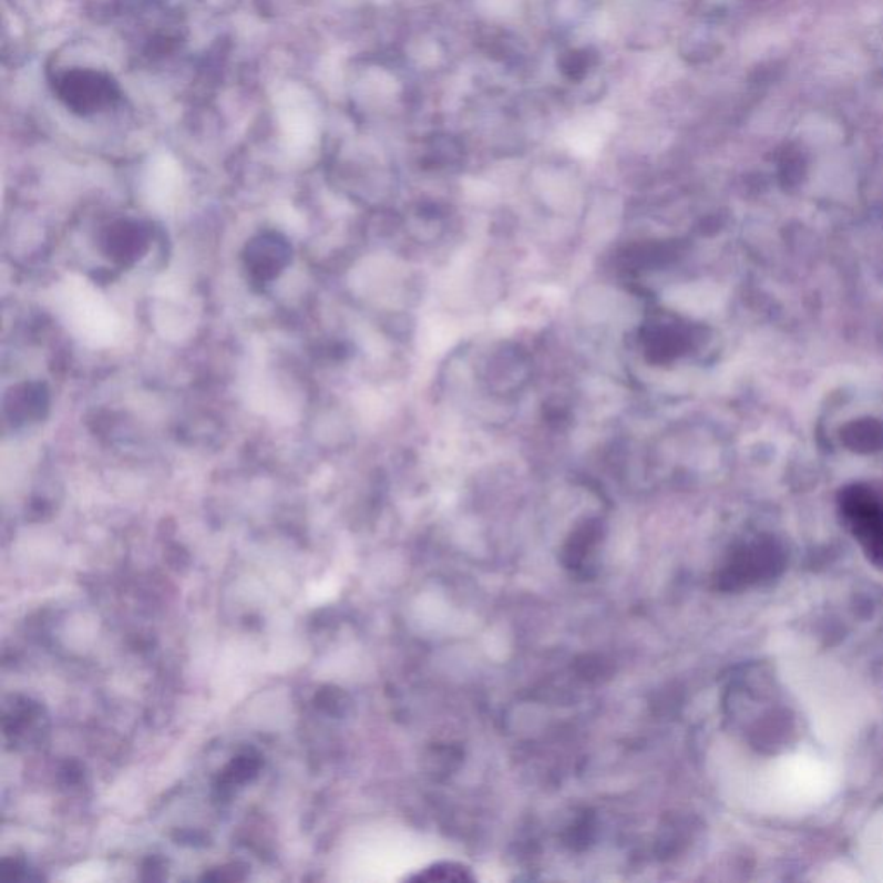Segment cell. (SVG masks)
I'll list each match as a JSON object with an SVG mask.
<instances>
[{
	"label": "cell",
	"mask_w": 883,
	"mask_h": 883,
	"mask_svg": "<svg viewBox=\"0 0 883 883\" xmlns=\"http://www.w3.org/2000/svg\"><path fill=\"white\" fill-rule=\"evenodd\" d=\"M596 0H551L547 14L557 32H572L587 20Z\"/></svg>",
	"instance_id": "obj_7"
},
{
	"label": "cell",
	"mask_w": 883,
	"mask_h": 883,
	"mask_svg": "<svg viewBox=\"0 0 883 883\" xmlns=\"http://www.w3.org/2000/svg\"><path fill=\"white\" fill-rule=\"evenodd\" d=\"M844 511L864 550L883 565V502L872 491L856 486L845 494Z\"/></svg>",
	"instance_id": "obj_1"
},
{
	"label": "cell",
	"mask_w": 883,
	"mask_h": 883,
	"mask_svg": "<svg viewBox=\"0 0 883 883\" xmlns=\"http://www.w3.org/2000/svg\"><path fill=\"white\" fill-rule=\"evenodd\" d=\"M600 528L596 523H587L569 538L563 551V563L566 568L581 576H588L594 568V556L599 545Z\"/></svg>",
	"instance_id": "obj_5"
},
{
	"label": "cell",
	"mask_w": 883,
	"mask_h": 883,
	"mask_svg": "<svg viewBox=\"0 0 883 883\" xmlns=\"http://www.w3.org/2000/svg\"><path fill=\"white\" fill-rule=\"evenodd\" d=\"M4 408L12 423L42 420L49 409L48 389L43 383H23L8 393Z\"/></svg>",
	"instance_id": "obj_4"
},
{
	"label": "cell",
	"mask_w": 883,
	"mask_h": 883,
	"mask_svg": "<svg viewBox=\"0 0 883 883\" xmlns=\"http://www.w3.org/2000/svg\"><path fill=\"white\" fill-rule=\"evenodd\" d=\"M105 254L121 265L141 259L148 247V232L138 222H117L107 228L104 237Z\"/></svg>",
	"instance_id": "obj_3"
},
{
	"label": "cell",
	"mask_w": 883,
	"mask_h": 883,
	"mask_svg": "<svg viewBox=\"0 0 883 883\" xmlns=\"http://www.w3.org/2000/svg\"><path fill=\"white\" fill-rule=\"evenodd\" d=\"M592 836H594V821L585 817L568 830L566 841L573 849H584L592 841Z\"/></svg>",
	"instance_id": "obj_9"
},
{
	"label": "cell",
	"mask_w": 883,
	"mask_h": 883,
	"mask_svg": "<svg viewBox=\"0 0 883 883\" xmlns=\"http://www.w3.org/2000/svg\"><path fill=\"white\" fill-rule=\"evenodd\" d=\"M411 880L417 882H473L475 876L471 875L470 870L463 864L458 863H435L427 867L423 872L418 873Z\"/></svg>",
	"instance_id": "obj_8"
},
{
	"label": "cell",
	"mask_w": 883,
	"mask_h": 883,
	"mask_svg": "<svg viewBox=\"0 0 883 883\" xmlns=\"http://www.w3.org/2000/svg\"><path fill=\"white\" fill-rule=\"evenodd\" d=\"M292 259V247L284 235L275 232L257 235L247 244L244 253L247 271L259 284H268L280 277Z\"/></svg>",
	"instance_id": "obj_2"
},
{
	"label": "cell",
	"mask_w": 883,
	"mask_h": 883,
	"mask_svg": "<svg viewBox=\"0 0 883 883\" xmlns=\"http://www.w3.org/2000/svg\"><path fill=\"white\" fill-rule=\"evenodd\" d=\"M600 63L599 52L594 48H572L561 52L557 70L569 83H584Z\"/></svg>",
	"instance_id": "obj_6"
}]
</instances>
